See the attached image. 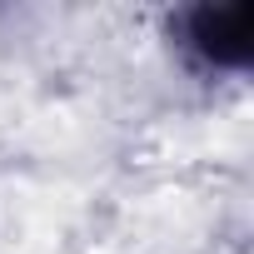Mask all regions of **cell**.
Instances as JSON below:
<instances>
[{
    "label": "cell",
    "instance_id": "1",
    "mask_svg": "<svg viewBox=\"0 0 254 254\" xmlns=\"http://www.w3.org/2000/svg\"><path fill=\"white\" fill-rule=\"evenodd\" d=\"M185 45L219 70H244L254 55V5L234 0V5H194L180 15Z\"/></svg>",
    "mask_w": 254,
    "mask_h": 254
}]
</instances>
